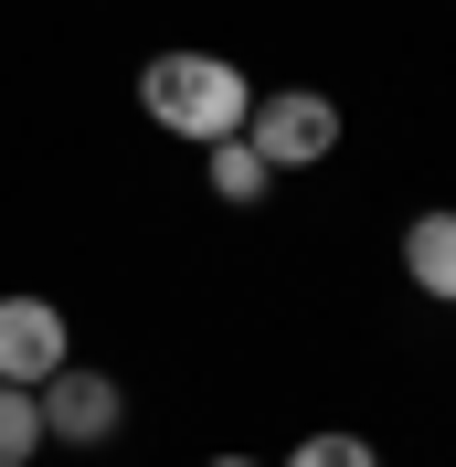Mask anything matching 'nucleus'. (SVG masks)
I'll return each mask as SVG.
<instances>
[{
  "label": "nucleus",
  "instance_id": "1",
  "mask_svg": "<svg viewBox=\"0 0 456 467\" xmlns=\"http://www.w3.org/2000/svg\"><path fill=\"white\" fill-rule=\"evenodd\" d=\"M139 107H149V128L212 149V139H233V128L255 117V86H244V64H233V54L181 43V54H149V64H139Z\"/></svg>",
  "mask_w": 456,
  "mask_h": 467
},
{
  "label": "nucleus",
  "instance_id": "2",
  "mask_svg": "<svg viewBox=\"0 0 456 467\" xmlns=\"http://www.w3.org/2000/svg\"><path fill=\"white\" fill-rule=\"evenodd\" d=\"M32 404H43V446H117V425H128V393L96 361H54L32 382Z\"/></svg>",
  "mask_w": 456,
  "mask_h": 467
},
{
  "label": "nucleus",
  "instance_id": "3",
  "mask_svg": "<svg viewBox=\"0 0 456 467\" xmlns=\"http://www.w3.org/2000/svg\"><path fill=\"white\" fill-rule=\"evenodd\" d=\"M244 139H255L276 171H318V160H340V96H318V86H276V96H255Z\"/></svg>",
  "mask_w": 456,
  "mask_h": 467
},
{
  "label": "nucleus",
  "instance_id": "4",
  "mask_svg": "<svg viewBox=\"0 0 456 467\" xmlns=\"http://www.w3.org/2000/svg\"><path fill=\"white\" fill-rule=\"evenodd\" d=\"M54 361H75L54 297H0V382H43Z\"/></svg>",
  "mask_w": 456,
  "mask_h": 467
},
{
  "label": "nucleus",
  "instance_id": "5",
  "mask_svg": "<svg viewBox=\"0 0 456 467\" xmlns=\"http://www.w3.org/2000/svg\"><path fill=\"white\" fill-rule=\"evenodd\" d=\"M202 181H212V202L255 213L265 192H276V160H265V149L244 139V128H233V139H212V149H202Z\"/></svg>",
  "mask_w": 456,
  "mask_h": 467
},
{
  "label": "nucleus",
  "instance_id": "6",
  "mask_svg": "<svg viewBox=\"0 0 456 467\" xmlns=\"http://www.w3.org/2000/svg\"><path fill=\"white\" fill-rule=\"evenodd\" d=\"M403 276L456 308V213H414V223H403Z\"/></svg>",
  "mask_w": 456,
  "mask_h": 467
},
{
  "label": "nucleus",
  "instance_id": "7",
  "mask_svg": "<svg viewBox=\"0 0 456 467\" xmlns=\"http://www.w3.org/2000/svg\"><path fill=\"white\" fill-rule=\"evenodd\" d=\"M32 457H43V404H32V382H0V467Z\"/></svg>",
  "mask_w": 456,
  "mask_h": 467
},
{
  "label": "nucleus",
  "instance_id": "8",
  "mask_svg": "<svg viewBox=\"0 0 456 467\" xmlns=\"http://www.w3.org/2000/svg\"><path fill=\"white\" fill-rule=\"evenodd\" d=\"M276 467H382V446H371V436H350V425H329V436H297Z\"/></svg>",
  "mask_w": 456,
  "mask_h": 467
},
{
  "label": "nucleus",
  "instance_id": "9",
  "mask_svg": "<svg viewBox=\"0 0 456 467\" xmlns=\"http://www.w3.org/2000/svg\"><path fill=\"white\" fill-rule=\"evenodd\" d=\"M202 467H255V457H202Z\"/></svg>",
  "mask_w": 456,
  "mask_h": 467
}]
</instances>
